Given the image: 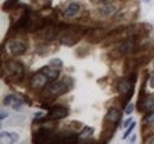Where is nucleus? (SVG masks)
<instances>
[{
  "instance_id": "nucleus-23",
  "label": "nucleus",
  "mask_w": 154,
  "mask_h": 144,
  "mask_svg": "<svg viewBox=\"0 0 154 144\" xmlns=\"http://www.w3.org/2000/svg\"><path fill=\"white\" fill-rule=\"evenodd\" d=\"M149 85H151L152 89H154V74L152 76V78H151V84H149Z\"/></svg>"
},
{
  "instance_id": "nucleus-4",
  "label": "nucleus",
  "mask_w": 154,
  "mask_h": 144,
  "mask_svg": "<svg viewBox=\"0 0 154 144\" xmlns=\"http://www.w3.org/2000/svg\"><path fill=\"white\" fill-rule=\"evenodd\" d=\"M68 109L65 106H62V105H57V106H54L49 111V113L45 116V118L43 119H36V122H48V121H56V119H60V118H65L68 116Z\"/></svg>"
},
{
  "instance_id": "nucleus-29",
  "label": "nucleus",
  "mask_w": 154,
  "mask_h": 144,
  "mask_svg": "<svg viewBox=\"0 0 154 144\" xmlns=\"http://www.w3.org/2000/svg\"><path fill=\"white\" fill-rule=\"evenodd\" d=\"M153 68H154V60H153Z\"/></svg>"
},
{
  "instance_id": "nucleus-22",
  "label": "nucleus",
  "mask_w": 154,
  "mask_h": 144,
  "mask_svg": "<svg viewBox=\"0 0 154 144\" xmlns=\"http://www.w3.org/2000/svg\"><path fill=\"white\" fill-rule=\"evenodd\" d=\"M132 123H133V118H129V119H127V121L125 122V124H123V125H125V126H128L129 124H132Z\"/></svg>"
},
{
  "instance_id": "nucleus-12",
  "label": "nucleus",
  "mask_w": 154,
  "mask_h": 144,
  "mask_svg": "<svg viewBox=\"0 0 154 144\" xmlns=\"http://www.w3.org/2000/svg\"><path fill=\"white\" fill-rule=\"evenodd\" d=\"M40 71L43 72V73L46 76V78H48L49 80H51V82L56 80L58 77H59V70L55 69V68H52V66H50V65L43 68Z\"/></svg>"
},
{
  "instance_id": "nucleus-24",
  "label": "nucleus",
  "mask_w": 154,
  "mask_h": 144,
  "mask_svg": "<svg viewBox=\"0 0 154 144\" xmlns=\"http://www.w3.org/2000/svg\"><path fill=\"white\" fill-rule=\"evenodd\" d=\"M148 143L154 144V135L152 136V137H149V138H148Z\"/></svg>"
},
{
  "instance_id": "nucleus-2",
  "label": "nucleus",
  "mask_w": 154,
  "mask_h": 144,
  "mask_svg": "<svg viewBox=\"0 0 154 144\" xmlns=\"http://www.w3.org/2000/svg\"><path fill=\"white\" fill-rule=\"evenodd\" d=\"M139 41H140V38H137V37H128L127 39L122 40L112 51V53H109V56L113 59H117V58H120L122 56H128V54L135 53V52H137L140 50Z\"/></svg>"
},
{
  "instance_id": "nucleus-21",
  "label": "nucleus",
  "mask_w": 154,
  "mask_h": 144,
  "mask_svg": "<svg viewBox=\"0 0 154 144\" xmlns=\"http://www.w3.org/2000/svg\"><path fill=\"white\" fill-rule=\"evenodd\" d=\"M133 109H134V105H133V104H127V106H126V113H127V115L132 113V112H133Z\"/></svg>"
},
{
  "instance_id": "nucleus-11",
  "label": "nucleus",
  "mask_w": 154,
  "mask_h": 144,
  "mask_svg": "<svg viewBox=\"0 0 154 144\" xmlns=\"http://www.w3.org/2000/svg\"><path fill=\"white\" fill-rule=\"evenodd\" d=\"M23 103H24V102H23L20 98L16 97L14 94H8V96H6L5 99H4V105L12 106L13 109H19V106Z\"/></svg>"
},
{
  "instance_id": "nucleus-6",
  "label": "nucleus",
  "mask_w": 154,
  "mask_h": 144,
  "mask_svg": "<svg viewBox=\"0 0 154 144\" xmlns=\"http://www.w3.org/2000/svg\"><path fill=\"white\" fill-rule=\"evenodd\" d=\"M6 70L10 73L11 77H13L16 80H19L24 76V68L18 62H8L6 63Z\"/></svg>"
},
{
  "instance_id": "nucleus-28",
  "label": "nucleus",
  "mask_w": 154,
  "mask_h": 144,
  "mask_svg": "<svg viewBox=\"0 0 154 144\" xmlns=\"http://www.w3.org/2000/svg\"><path fill=\"white\" fill-rule=\"evenodd\" d=\"M143 1H149V0H143Z\"/></svg>"
},
{
  "instance_id": "nucleus-19",
  "label": "nucleus",
  "mask_w": 154,
  "mask_h": 144,
  "mask_svg": "<svg viewBox=\"0 0 154 144\" xmlns=\"http://www.w3.org/2000/svg\"><path fill=\"white\" fill-rule=\"evenodd\" d=\"M143 123L147 124V125H151V124H154V111L147 113L145 117H143Z\"/></svg>"
},
{
  "instance_id": "nucleus-15",
  "label": "nucleus",
  "mask_w": 154,
  "mask_h": 144,
  "mask_svg": "<svg viewBox=\"0 0 154 144\" xmlns=\"http://www.w3.org/2000/svg\"><path fill=\"white\" fill-rule=\"evenodd\" d=\"M154 110V94H147L145 100H143V104H142V109H141V112H145V111H152Z\"/></svg>"
},
{
  "instance_id": "nucleus-25",
  "label": "nucleus",
  "mask_w": 154,
  "mask_h": 144,
  "mask_svg": "<svg viewBox=\"0 0 154 144\" xmlns=\"http://www.w3.org/2000/svg\"><path fill=\"white\" fill-rule=\"evenodd\" d=\"M6 116H7V113H6V115H5V113H4V112H2V113H1V119H4V118H5V117H6Z\"/></svg>"
},
{
  "instance_id": "nucleus-27",
  "label": "nucleus",
  "mask_w": 154,
  "mask_h": 144,
  "mask_svg": "<svg viewBox=\"0 0 154 144\" xmlns=\"http://www.w3.org/2000/svg\"><path fill=\"white\" fill-rule=\"evenodd\" d=\"M135 140H136V137H135V136H133V137H132V142H135Z\"/></svg>"
},
{
  "instance_id": "nucleus-13",
  "label": "nucleus",
  "mask_w": 154,
  "mask_h": 144,
  "mask_svg": "<svg viewBox=\"0 0 154 144\" xmlns=\"http://www.w3.org/2000/svg\"><path fill=\"white\" fill-rule=\"evenodd\" d=\"M115 12H116V7L114 5H106V6H102V7H100L97 10V13L101 17H110Z\"/></svg>"
},
{
  "instance_id": "nucleus-26",
  "label": "nucleus",
  "mask_w": 154,
  "mask_h": 144,
  "mask_svg": "<svg viewBox=\"0 0 154 144\" xmlns=\"http://www.w3.org/2000/svg\"><path fill=\"white\" fill-rule=\"evenodd\" d=\"M97 1H98V2H108L109 0H97Z\"/></svg>"
},
{
  "instance_id": "nucleus-10",
  "label": "nucleus",
  "mask_w": 154,
  "mask_h": 144,
  "mask_svg": "<svg viewBox=\"0 0 154 144\" xmlns=\"http://www.w3.org/2000/svg\"><path fill=\"white\" fill-rule=\"evenodd\" d=\"M104 119L106 121H109V122H113V123H115V124L119 125V123L121 121V112L115 108L109 109L108 112H107V115L104 116Z\"/></svg>"
},
{
  "instance_id": "nucleus-17",
  "label": "nucleus",
  "mask_w": 154,
  "mask_h": 144,
  "mask_svg": "<svg viewBox=\"0 0 154 144\" xmlns=\"http://www.w3.org/2000/svg\"><path fill=\"white\" fill-rule=\"evenodd\" d=\"M18 2H19V0H6L5 4H4L2 10H4V11H10V10H12L13 7H16V5H17Z\"/></svg>"
},
{
  "instance_id": "nucleus-7",
  "label": "nucleus",
  "mask_w": 154,
  "mask_h": 144,
  "mask_svg": "<svg viewBox=\"0 0 154 144\" xmlns=\"http://www.w3.org/2000/svg\"><path fill=\"white\" fill-rule=\"evenodd\" d=\"M54 137V131L48 128H42L37 130V132L33 135V143H44L49 142Z\"/></svg>"
},
{
  "instance_id": "nucleus-3",
  "label": "nucleus",
  "mask_w": 154,
  "mask_h": 144,
  "mask_svg": "<svg viewBox=\"0 0 154 144\" xmlns=\"http://www.w3.org/2000/svg\"><path fill=\"white\" fill-rule=\"evenodd\" d=\"M70 89V86L68 85L66 82L60 80V82H55V83H50L44 88V92L46 93V96H49L50 99L56 98L58 96H62L64 93H66Z\"/></svg>"
},
{
  "instance_id": "nucleus-14",
  "label": "nucleus",
  "mask_w": 154,
  "mask_h": 144,
  "mask_svg": "<svg viewBox=\"0 0 154 144\" xmlns=\"http://www.w3.org/2000/svg\"><path fill=\"white\" fill-rule=\"evenodd\" d=\"M79 10H81V5H79V4H77V2H71V4H69V5L65 7V10H64V16H66V17H74V16H76L77 13H78Z\"/></svg>"
},
{
  "instance_id": "nucleus-9",
  "label": "nucleus",
  "mask_w": 154,
  "mask_h": 144,
  "mask_svg": "<svg viewBox=\"0 0 154 144\" xmlns=\"http://www.w3.org/2000/svg\"><path fill=\"white\" fill-rule=\"evenodd\" d=\"M8 49H10V52L13 56H21L26 52L27 46L25 43H23L20 40H13L12 43H10Z\"/></svg>"
},
{
  "instance_id": "nucleus-8",
  "label": "nucleus",
  "mask_w": 154,
  "mask_h": 144,
  "mask_svg": "<svg viewBox=\"0 0 154 144\" xmlns=\"http://www.w3.org/2000/svg\"><path fill=\"white\" fill-rule=\"evenodd\" d=\"M48 82H49V79L46 78V76L42 71H39L32 77V79H31V86L33 89H43V88H45L48 85Z\"/></svg>"
},
{
  "instance_id": "nucleus-16",
  "label": "nucleus",
  "mask_w": 154,
  "mask_h": 144,
  "mask_svg": "<svg viewBox=\"0 0 154 144\" xmlns=\"http://www.w3.org/2000/svg\"><path fill=\"white\" fill-rule=\"evenodd\" d=\"M94 132V129L93 128H89V126H85L84 130H82V132L78 135V141H83V140H89V137L93 135Z\"/></svg>"
},
{
  "instance_id": "nucleus-1",
  "label": "nucleus",
  "mask_w": 154,
  "mask_h": 144,
  "mask_svg": "<svg viewBox=\"0 0 154 144\" xmlns=\"http://www.w3.org/2000/svg\"><path fill=\"white\" fill-rule=\"evenodd\" d=\"M88 30L78 25H66V27L60 32L59 41L66 46H72L77 44L84 36H87Z\"/></svg>"
},
{
  "instance_id": "nucleus-18",
  "label": "nucleus",
  "mask_w": 154,
  "mask_h": 144,
  "mask_svg": "<svg viewBox=\"0 0 154 144\" xmlns=\"http://www.w3.org/2000/svg\"><path fill=\"white\" fill-rule=\"evenodd\" d=\"M50 66L57 69V70H60L63 68V62L59 59V58H54L51 62H50Z\"/></svg>"
},
{
  "instance_id": "nucleus-20",
  "label": "nucleus",
  "mask_w": 154,
  "mask_h": 144,
  "mask_svg": "<svg viewBox=\"0 0 154 144\" xmlns=\"http://www.w3.org/2000/svg\"><path fill=\"white\" fill-rule=\"evenodd\" d=\"M134 128H135V123H132V124H131V126L127 129V131L125 132V135H123V138H127V137H128V136L132 134V131H133V129H134Z\"/></svg>"
},
{
  "instance_id": "nucleus-5",
  "label": "nucleus",
  "mask_w": 154,
  "mask_h": 144,
  "mask_svg": "<svg viewBox=\"0 0 154 144\" xmlns=\"http://www.w3.org/2000/svg\"><path fill=\"white\" fill-rule=\"evenodd\" d=\"M108 33H109V31L106 28H101V27L91 28L87 33V40L91 44H97V43L103 41L108 37Z\"/></svg>"
}]
</instances>
